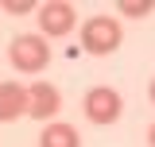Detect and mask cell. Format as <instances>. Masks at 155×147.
I'll return each mask as SVG.
<instances>
[{
	"instance_id": "obj_11",
	"label": "cell",
	"mask_w": 155,
	"mask_h": 147,
	"mask_svg": "<svg viewBox=\"0 0 155 147\" xmlns=\"http://www.w3.org/2000/svg\"><path fill=\"white\" fill-rule=\"evenodd\" d=\"M151 105H155V77H151Z\"/></svg>"
},
{
	"instance_id": "obj_10",
	"label": "cell",
	"mask_w": 155,
	"mask_h": 147,
	"mask_svg": "<svg viewBox=\"0 0 155 147\" xmlns=\"http://www.w3.org/2000/svg\"><path fill=\"white\" fill-rule=\"evenodd\" d=\"M147 143L155 147V124H151V128H147Z\"/></svg>"
},
{
	"instance_id": "obj_4",
	"label": "cell",
	"mask_w": 155,
	"mask_h": 147,
	"mask_svg": "<svg viewBox=\"0 0 155 147\" xmlns=\"http://www.w3.org/2000/svg\"><path fill=\"white\" fill-rule=\"evenodd\" d=\"M78 23V12L70 0H47V4H39V27H43V39H62L70 35Z\"/></svg>"
},
{
	"instance_id": "obj_9",
	"label": "cell",
	"mask_w": 155,
	"mask_h": 147,
	"mask_svg": "<svg viewBox=\"0 0 155 147\" xmlns=\"http://www.w3.org/2000/svg\"><path fill=\"white\" fill-rule=\"evenodd\" d=\"M0 8H4L8 16H27V12H39V4H35V0H4Z\"/></svg>"
},
{
	"instance_id": "obj_6",
	"label": "cell",
	"mask_w": 155,
	"mask_h": 147,
	"mask_svg": "<svg viewBox=\"0 0 155 147\" xmlns=\"http://www.w3.org/2000/svg\"><path fill=\"white\" fill-rule=\"evenodd\" d=\"M27 85L19 81H0V124H12L19 116H27Z\"/></svg>"
},
{
	"instance_id": "obj_7",
	"label": "cell",
	"mask_w": 155,
	"mask_h": 147,
	"mask_svg": "<svg viewBox=\"0 0 155 147\" xmlns=\"http://www.w3.org/2000/svg\"><path fill=\"white\" fill-rule=\"evenodd\" d=\"M39 147H81V136H78V128H70V124H47L43 128V136H39Z\"/></svg>"
},
{
	"instance_id": "obj_1",
	"label": "cell",
	"mask_w": 155,
	"mask_h": 147,
	"mask_svg": "<svg viewBox=\"0 0 155 147\" xmlns=\"http://www.w3.org/2000/svg\"><path fill=\"white\" fill-rule=\"evenodd\" d=\"M120 39H124V31L113 16H89L81 23V51H89V54H113Z\"/></svg>"
},
{
	"instance_id": "obj_5",
	"label": "cell",
	"mask_w": 155,
	"mask_h": 147,
	"mask_svg": "<svg viewBox=\"0 0 155 147\" xmlns=\"http://www.w3.org/2000/svg\"><path fill=\"white\" fill-rule=\"evenodd\" d=\"M27 116H35V120H51V116H58V109H62V93H58V85H51V81H31L27 85Z\"/></svg>"
},
{
	"instance_id": "obj_3",
	"label": "cell",
	"mask_w": 155,
	"mask_h": 147,
	"mask_svg": "<svg viewBox=\"0 0 155 147\" xmlns=\"http://www.w3.org/2000/svg\"><path fill=\"white\" fill-rule=\"evenodd\" d=\"M81 109H85V120H89V124H97V128H109V124H116V120H120L124 101H120V93L109 89V85H93V89L85 93Z\"/></svg>"
},
{
	"instance_id": "obj_2",
	"label": "cell",
	"mask_w": 155,
	"mask_h": 147,
	"mask_svg": "<svg viewBox=\"0 0 155 147\" xmlns=\"http://www.w3.org/2000/svg\"><path fill=\"white\" fill-rule=\"evenodd\" d=\"M8 62L19 74H39V70H47V62H51V47H47L43 35H16L12 47H8Z\"/></svg>"
},
{
	"instance_id": "obj_8",
	"label": "cell",
	"mask_w": 155,
	"mask_h": 147,
	"mask_svg": "<svg viewBox=\"0 0 155 147\" xmlns=\"http://www.w3.org/2000/svg\"><path fill=\"white\" fill-rule=\"evenodd\" d=\"M120 12L132 19H143L147 12H155V0H120Z\"/></svg>"
}]
</instances>
